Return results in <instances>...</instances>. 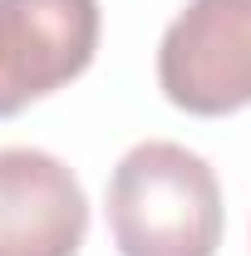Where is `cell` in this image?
I'll return each mask as SVG.
<instances>
[{"label": "cell", "mask_w": 251, "mask_h": 256, "mask_svg": "<svg viewBox=\"0 0 251 256\" xmlns=\"http://www.w3.org/2000/svg\"><path fill=\"white\" fill-rule=\"evenodd\" d=\"M222 222L217 172L182 143L148 138L108 178V232L124 256H217Z\"/></svg>", "instance_id": "1"}, {"label": "cell", "mask_w": 251, "mask_h": 256, "mask_svg": "<svg viewBox=\"0 0 251 256\" xmlns=\"http://www.w3.org/2000/svg\"><path fill=\"white\" fill-rule=\"evenodd\" d=\"M158 84L168 104L222 118L251 104V0H188L162 30Z\"/></svg>", "instance_id": "2"}, {"label": "cell", "mask_w": 251, "mask_h": 256, "mask_svg": "<svg viewBox=\"0 0 251 256\" xmlns=\"http://www.w3.org/2000/svg\"><path fill=\"white\" fill-rule=\"evenodd\" d=\"M98 50V0H0V118L79 79Z\"/></svg>", "instance_id": "3"}, {"label": "cell", "mask_w": 251, "mask_h": 256, "mask_svg": "<svg viewBox=\"0 0 251 256\" xmlns=\"http://www.w3.org/2000/svg\"><path fill=\"white\" fill-rule=\"evenodd\" d=\"M89 197L54 153L0 148V256H79Z\"/></svg>", "instance_id": "4"}]
</instances>
